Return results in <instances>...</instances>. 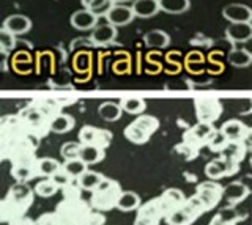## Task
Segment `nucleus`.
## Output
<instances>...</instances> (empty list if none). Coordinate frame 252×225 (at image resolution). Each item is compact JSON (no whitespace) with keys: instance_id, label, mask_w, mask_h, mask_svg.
Wrapping results in <instances>:
<instances>
[{"instance_id":"nucleus-10","label":"nucleus","mask_w":252,"mask_h":225,"mask_svg":"<svg viewBox=\"0 0 252 225\" xmlns=\"http://www.w3.org/2000/svg\"><path fill=\"white\" fill-rule=\"evenodd\" d=\"M106 19H107V24L114 26L117 28V27H125L131 24L134 19V14H132L131 6L117 3L109 8V11L106 13Z\"/></svg>"},{"instance_id":"nucleus-12","label":"nucleus","mask_w":252,"mask_h":225,"mask_svg":"<svg viewBox=\"0 0 252 225\" xmlns=\"http://www.w3.org/2000/svg\"><path fill=\"white\" fill-rule=\"evenodd\" d=\"M159 198V206H161V211L164 214V217L170 214L172 211H175L177 208L183 206L186 197L183 196V192L178 191V189H167Z\"/></svg>"},{"instance_id":"nucleus-14","label":"nucleus","mask_w":252,"mask_h":225,"mask_svg":"<svg viewBox=\"0 0 252 225\" xmlns=\"http://www.w3.org/2000/svg\"><path fill=\"white\" fill-rule=\"evenodd\" d=\"M98 19L92 11H89L87 8L82 10H77L71 14L69 18V24L73 28L76 30H81V32H87V30H92L94 26L98 24Z\"/></svg>"},{"instance_id":"nucleus-22","label":"nucleus","mask_w":252,"mask_h":225,"mask_svg":"<svg viewBox=\"0 0 252 225\" xmlns=\"http://www.w3.org/2000/svg\"><path fill=\"white\" fill-rule=\"evenodd\" d=\"M104 178H106V176L102 175V173L87 169L81 176L76 178V183H77L79 188H81V191H89V192H92L94 188H98V184H99L102 180H104Z\"/></svg>"},{"instance_id":"nucleus-7","label":"nucleus","mask_w":252,"mask_h":225,"mask_svg":"<svg viewBox=\"0 0 252 225\" xmlns=\"http://www.w3.org/2000/svg\"><path fill=\"white\" fill-rule=\"evenodd\" d=\"M195 112L199 123H207V125H213L222 112L219 101L216 99H197L195 101Z\"/></svg>"},{"instance_id":"nucleus-26","label":"nucleus","mask_w":252,"mask_h":225,"mask_svg":"<svg viewBox=\"0 0 252 225\" xmlns=\"http://www.w3.org/2000/svg\"><path fill=\"white\" fill-rule=\"evenodd\" d=\"M227 61L235 68H248L252 63V54L248 49H238L235 48L228 52Z\"/></svg>"},{"instance_id":"nucleus-38","label":"nucleus","mask_w":252,"mask_h":225,"mask_svg":"<svg viewBox=\"0 0 252 225\" xmlns=\"http://www.w3.org/2000/svg\"><path fill=\"white\" fill-rule=\"evenodd\" d=\"M33 225H60L57 214L44 213L38 221H33Z\"/></svg>"},{"instance_id":"nucleus-6","label":"nucleus","mask_w":252,"mask_h":225,"mask_svg":"<svg viewBox=\"0 0 252 225\" xmlns=\"http://www.w3.org/2000/svg\"><path fill=\"white\" fill-rule=\"evenodd\" d=\"M219 133L224 136L227 142H246L251 136V129L246 123L232 118V120H227L224 125L220 126Z\"/></svg>"},{"instance_id":"nucleus-17","label":"nucleus","mask_w":252,"mask_h":225,"mask_svg":"<svg viewBox=\"0 0 252 225\" xmlns=\"http://www.w3.org/2000/svg\"><path fill=\"white\" fill-rule=\"evenodd\" d=\"M144 41L150 49H165L170 44V35L164 30L153 28L144 35Z\"/></svg>"},{"instance_id":"nucleus-41","label":"nucleus","mask_w":252,"mask_h":225,"mask_svg":"<svg viewBox=\"0 0 252 225\" xmlns=\"http://www.w3.org/2000/svg\"><path fill=\"white\" fill-rule=\"evenodd\" d=\"M110 2H112V5H117V3H126V2H128V0H110Z\"/></svg>"},{"instance_id":"nucleus-24","label":"nucleus","mask_w":252,"mask_h":225,"mask_svg":"<svg viewBox=\"0 0 252 225\" xmlns=\"http://www.w3.org/2000/svg\"><path fill=\"white\" fill-rule=\"evenodd\" d=\"M158 6L167 14H183L191 8V0H158Z\"/></svg>"},{"instance_id":"nucleus-19","label":"nucleus","mask_w":252,"mask_h":225,"mask_svg":"<svg viewBox=\"0 0 252 225\" xmlns=\"http://www.w3.org/2000/svg\"><path fill=\"white\" fill-rule=\"evenodd\" d=\"M140 205H142V198L139 194H136L134 191H122L117 198L115 208L120 209V211L129 213V211H136Z\"/></svg>"},{"instance_id":"nucleus-31","label":"nucleus","mask_w":252,"mask_h":225,"mask_svg":"<svg viewBox=\"0 0 252 225\" xmlns=\"http://www.w3.org/2000/svg\"><path fill=\"white\" fill-rule=\"evenodd\" d=\"M59 191H60V189L54 184V181L51 180V178H43V180H41V181H38L36 186L33 188V192L36 194V196L43 197V198L54 197Z\"/></svg>"},{"instance_id":"nucleus-25","label":"nucleus","mask_w":252,"mask_h":225,"mask_svg":"<svg viewBox=\"0 0 252 225\" xmlns=\"http://www.w3.org/2000/svg\"><path fill=\"white\" fill-rule=\"evenodd\" d=\"M74 125H76V120L71 117V115L60 113L51 121L49 128L55 134H66V133H69V131H73Z\"/></svg>"},{"instance_id":"nucleus-35","label":"nucleus","mask_w":252,"mask_h":225,"mask_svg":"<svg viewBox=\"0 0 252 225\" xmlns=\"http://www.w3.org/2000/svg\"><path fill=\"white\" fill-rule=\"evenodd\" d=\"M110 6H112L110 0H93V2L87 5V10L92 11L96 18H99V16H106Z\"/></svg>"},{"instance_id":"nucleus-30","label":"nucleus","mask_w":252,"mask_h":225,"mask_svg":"<svg viewBox=\"0 0 252 225\" xmlns=\"http://www.w3.org/2000/svg\"><path fill=\"white\" fill-rule=\"evenodd\" d=\"M11 175L18 183H27L36 176L33 164H14V167L11 169Z\"/></svg>"},{"instance_id":"nucleus-39","label":"nucleus","mask_w":252,"mask_h":225,"mask_svg":"<svg viewBox=\"0 0 252 225\" xmlns=\"http://www.w3.org/2000/svg\"><path fill=\"white\" fill-rule=\"evenodd\" d=\"M159 221L161 219H156V217L137 213V217H136V221H134V225H159Z\"/></svg>"},{"instance_id":"nucleus-18","label":"nucleus","mask_w":252,"mask_h":225,"mask_svg":"<svg viewBox=\"0 0 252 225\" xmlns=\"http://www.w3.org/2000/svg\"><path fill=\"white\" fill-rule=\"evenodd\" d=\"M131 10H132L134 18L148 19V18H153L155 14H158L159 6H158V0H134Z\"/></svg>"},{"instance_id":"nucleus-37","label":"nucleus","mask_w":252,"mask_h":225,"mask_svg":"<svg viewBox=\"0 0 252 225\" xmlns=\"http://www.w3.org/2000/svg\"><path fill=\"white\" fill-rule=\"evenodd\" d=\"M51 180L54 181V184L55 186H57V188L59 189H62V188H65V186L66 184H69L71 181H73V180H71V178L65 173V170H63L62 167L57 170V172H55L52 176H51Z\"/></svg>"},{"instance_id":"nucleus-9","label":"nucleus","mask_w":252,"mask_h":225,"mask_svg":"<svg viewBox=\"0 0 252 225\" xmlns=\"http://www.w3.org/2000/svg\"><path fill=\"white\" fill-rule=\"evenodd\" d=\"M251 194L249 186H246L243 181H232L228 186L224 188L222 192V200L227 201V206L235 208L236 205H240L241 201H244Z\"/></svg>"},{"instance_id":"nucleus-36","label":"nucleus","mask_w":252,"mask_h":225,"mask_svg":"<svg viewBox=\"0 0 252 225\" xmlns=\"http://www.w3.org/2000/svg\"><path fill=\"white\" fill-rule=\"evenodd\" d=\"M16 48V36L8 32L6 28L0 27V51L11 52Z\"/></svg>"},{"instance_id":"nucleus-2","label":"nucleus","mask_w":252,"mask_h":225,"mask_svg":"<svg viewBox=\"0 0 252 225\" xmlns=\"http://www.w3.org/2000/svg\"><path fill=\"white\" fill-rule=\"evenodd\" d=\"M122 188L117 181L109 180V178H104L98 188H94L92 191V206L98 211H107V209L115 208L117 198L120 196Z\"/></svg>"},{"instance_id":"nucleus-15","label":"nucleus","mask_w":252,"mask_h":225,"mask_svg":"<svg viewBox=\"0 0 252 225\" xmlns=\"http://www.w3.org/2000/svg\"><path fill=\"white\" fill-rule=\"evenodd\" d=\"M117 28L110 24H96L92 28V35H90V40L93 44L96 46H107L112 41H115L117 38Z\"/></svg>"},{"instance_id":"nucleus-11","label":"nucleus","mask_w":252,"mask_h":225,"mask_svg":"<svg viewBox=\"0 0 252 225\" xmlns=\"http://www.w3.org/2000/svg\"><path fill=\"white\" fill-rule=\"evenodd\" d=\"M222 16L230 22V24L251 22L252 21V10L244 3H228L222 8Z\"/></svg>"},{"instance_id":"nucleus-42","label":"nucleus","mask_w":252,"mask_h":225,"mask_svg":"<svg viewBox=\"0 0 252 225\" xmlns=\"http://www.w3.org/2000/svg\"><path fill=\"white\" fill-rule=\"evenodd\" d=\"M81 2H82V6H84V8H87V5H89L90 2H93V0H81Z\"/></svg>"},{"instance_id":"nucleus-21","label":"nucleus","mask_w":252,"mask_h":225,"mask_svg":"<svg viewBox=\"0 0 252 225\" xmlns=\"http://www.w3.org/2000/svg\"><path fill=\"white\" fill-rule=\"evenodd\" d=\"M62 167V164L54 158H41L35 161L33 170L36 176H43V178H51L57 170Z\"/></svg>"},{"instance_id":"nucleus-13","label":"nucleus","mask_w":252,"mask_h":225,"mask_svg":"<svg viewBox=\"0 0 252 225\" xmlns=\"http://www.w3.org/2000/svg\"><path fill=\"white\" fill-rule=\"evenodd\" d=\"M227 40L233 44L248 43L252 38V26L251 22H238V24H230L225 28Z\"/></svg>"},{"instance_id":"nucleus-16","label":"nucleus","mask_w":252,"mask_h":225,"mask_svg":"<svg viewBox=\"0 0 252 225\" xmlns=\"http://www.w3.org/2000/svg\"><path fill=\"white\" fill-rule=\"evenodd\" d=\"M3 28H6L8 32L13 33L14 36L24 35L30 32L32 28V21L30 18L24 16V14H11L3 21Z\"/></svg>"},{"instance_id":"nucleus-27","label":"nucleus","mask_w":252,"mask_h":225,"mask_svg":"<svg viewBox=\"0 0 252 225\" xmlns=\"http://www.w3.org/2000/svg\"><path fill=\"white\" fill-rule=\"evenodd\" d=\"M120 107L122 111L126 113H131V115H142L144 111L147 109V103L142 98L137 96H128V98H123L120 101Z\"/></svg>"},{"instance_id":"nucleus-20","label":"nucleus","mask_w":252,"mask_h":225,"mask_svg":"<svg viewBox=\"0 0 252 225\" xmlns=\"http://www.w3.org/2000/svg\"><path fill=\"white\" fill-rule=\"evenodd\" d=\"M104 158H106V151L102 150V148H99V146L82 145L81 151H79V159H81L87 167L99 164V162Z\"/></svg>"},{"instance_id":"nucleus-3","label":"nucleus","mask_w":252,"mask_h":225,"mask_svg":"<svg viewBox=\"0 0 252 225\" xmlns=\"http://www.w3.org/2000/svg\"><path fill=\"white\" fill-rule=\"evenodd\" d=\"M222 192H224V186H220L218 181H203L200 184H197L195 188V198L200 201V205L203 206L205 211H210L218 203L222 200Z\"/></svg>"},{"instance_id":"nucleus-5","label":"nucleus","mask_w":252,"mask_h":225,"mask_svg":"<svg viewBox=\"0 0 252 225\" xmlns=\"http://www.w3.org/2000/svg\"><path fill=\"white\" fill-rule=\"evenodd\" d=\"M240 164H235V162H230L225 158H218L210 161L207 166H205V175L208 176V180L211 181H218L222 180L225 176H230L233 173L238 172Z\"/></svg>"},{"instance_id":"nucleus-23","label":"nucleus","mask_w":252,"mask_h":225,"mask_svg":"<svg viewBox=\"0 0 252 225\" xmlns=\"http://www.w3.org/2000/svg\"><path fill=\"white\" fill-rule=\"evenodd\" d=\"M98 115L104 121L114 123V121H118V120L122 118L123 111H122L120 104L114 103V101H106V103L99 104V107H98Z\"/></svg>"},{"instance_id":"nucleus-40","label":"nucleus","mask_w":252,"mask_h":225,"mask_svg":"<svg viewBox=\"0 0 252 225\" xmlns=\"http://www.w3.org/2000/svg\"><path fill=\"white\" fill-rule=\"evenodd\" d=\"M10 225H33V221L29 219V217L18 216V217H13L10 221Z\"/></svg>"},{"instance_id":"nucleus-33","label":"nucleus","mask_w":252,"mask_h":225,"mask_svg":"<svg viewBox=\"0 0 252 225\" xmlns=\"http://www.w3.org/2000/svg\"><path fill=\"white\" fill-rule=\"evenodd\" d=\"M73 68L76 73H81V74L89 73L92 68V56L85 51L77 52L73 58Z\"/></svg>"},{"instance_id":"nucleus-1","label":"nucleus","mask_w":252,"mask_h":225,"mask_svg":"<svg viewBox=\"0 0 252 225\" xmlns=\"http://www.w3.org/2000/svg\"><path fill=\"white\" fill-rule=\"evenodd\" d=\"M158 128H159L158 118L142 113V115H137V118L125 129V137L128 139L131 143L144 145L150 141V137L156 133Z\"/></svg>"},{"instance_id":"nucleus-29","label":"nucleus","mask_w":252,"mask_h":225,"mask_svg":"<svg viewBox=\"0 0 252 225\" xmlns=\"http://www.w3.org/2000/svg\"><path fill=\"white\" fill-rule=\"evenodd\" d=\"M203 63H205V57L199 51L189 52L185 58V66H186L188 71L192 73V74H200L203 71Z\"/></svg>"},{"instance_id":"nucleus-8","label":"nucleus","mask_w":252,"mask_h":225,"mask_svg":"<svg viewBox=\"0 0 252 225\" xmlns=\"http://www.w3.org/2000/svg\"><path fill=\"white\" fill-rule=\"evenodd\" d=\"M215 128L211 125H207V123H197L195 126H192L189 129V133L186 134V141L185 143H188L192 148H199L202 145H208V142L211 141V137L215 136Z\"/></svg>"},{"instance_id":"nucleus-4","label":"nucleus","mask_w":252,"mask_h":225,"mask_svg":"<svg viewBox=\"0 0 252 225\" xmlns=\"http://www.w3.org/2000/svg\"><path fill=\"white\" fill-rule=\"evenodd\" d=\"M79 142L82 145H93L106 150L110 145V142H112V134L106 129H98L94 126L85 125L79 131Z\"/></svg>"},{"instance_id":"nucleus-32","label":"nucleus","mask_w":252,"mask_h":225,"mask_svg":"<svg viewBox=\"0 0 252 225\" xmlns=\"http://www.w3.org/2000/svg\"><path fill=\"white\" fill-rule=\"evenodd\" d=\"M62 169L65 170V173L71 178V180H76V178L81 176L89 167H87L79 158H76L71 161H65V164H62Z\"/></svg>"},{"instance_id":"nucleus-28","label":"nucleus","mask_w":252,"mask_h":225,"mask_svg":"<svg viewBox=\"0 0 252 225\" xmlns=\"http://www.w3.org/2000/svg\"><path fill=\"white\" fill-rule=\"evenodd\" d=\"M238 221H241V217L235 211V208L227 206L224 209H220L208 225H235Z\"/></svg>"},{"instance_id":"nucleus-34","label":"nucleus","mask_w":252,"mask_h":225,"mask_svg":"<svg viewBox=\"0 0 252 225\" xmlns=\"http://www.w3.org/2000/svg\"><path fill=\"white\" fill-rule=\"evenodd\" d=\"M81 146H82L81 142H66V143H63L62 148H60L62 158L65 159V161H71V159L79 158V151H81Z\"/></svg>"}]
</instances>
